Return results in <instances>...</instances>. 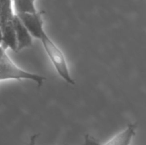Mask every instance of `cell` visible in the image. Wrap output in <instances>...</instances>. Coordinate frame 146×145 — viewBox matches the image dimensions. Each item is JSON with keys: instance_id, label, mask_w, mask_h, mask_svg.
<instances>
[{"instance_id": "obj_9", "label": "cell", "mask_w": 146, "mask_h": 145, "mask_svg": "<svg viewBox=\"0 0 146 145\" xmlns=\"http://www.w3.org/2000/svg\"><path fill=\"white\" fill-rule=\"evenodd\" d=\"M39 135V134H34L31 135L27 145H36L37 139H38Z\"/></svg>"}, {"instance_id": "obj_10", "label": "cell", "mask_w": 146, "mask_h": 145, "mask_svg": "<svg viewBox=\"0 0 146 145\" xmlns=\"http://www.w3.org/2000/svg\"><path fill=\"white\" fill-rule=\"evenodd\" d=\"M5 53H6V50L4 49L1 45H0V60L2 58V57L4 56V55Z\"/></svg>"}, {"instance_id": "obj_13", "label": "cell", "mask_w": 146, "mask_h": 145, "mask_svg": "<svg viewBox=\"0 0 146 145\" xmlns=\"http://www.w3.org/2000/svg\"><path fill=\"white\" fill-rule=\"evenodd\" d=\"M64 145H68V144H64Z\"/></svg>"}, {"instance_id": "obj_4", "label": "cell", "mask_w": 146, "mask_h": 145, "mask_svg": "<svg viewBox=\"0 0 146 145\" xmlns=\"http://www.w3.org/2000/svg\"><path fill=\"white\" fill-rule=\"evenodd\" d=\"M12 22L17 34L18 51L31 46L33 44L32 36L16 14H14Z\"/></svg>"}, {"instance_id": "obj_14", "label": "cell", "mask_w": 146, "mask_h": 145, "mask_svg": "<svg viewBox=\"0 0 146 145\" xmlns=\"http://www.w3.org/2000/svg\"><path fill=\"white\" fill-rule=\"evenodd\" d=\"M34 1H36V0H34Z\"/></svg>"}, {"instance_id": "obj_3", "label": "cell", "mask_w": 146, "mask_h": 145, "mask_svg": "<svg viewBox=\"0 0 146 145\" xmlns=\"http://www.w3.org/2000/svg\"><path fill=\"white\" fill-rule=\"evenodd\" d=\"M17 15L29 31L33 38L41 40L46 34L44 28V21L41 12L38 11L36 13L18 14Z\"/></svg>"}, {"instance_id": "obj_2", "label": "cell", "mask_w": 146, "mask_h": 145, "mask_svg": "<svg viewBox=\"0 0 146 145\" xmlns=\"http://www.w3.org/2000/svg\"><path fill=\"white\" fill-rule=\"evenodd\" d=\"M8 80H29L36 82L37 86L40 88L46 80V78L19 68L6 53L0 60V81Z\"/></svg>"}, {"instance_id": "obj_1", "label": "cell", "mask_w": 146, "mask_h": 145, "mask_svg": "<svg viewBox=\"0 0 146 145\" xmlns=\"http://www.w3.org/2000/svg\"><path fill=\"white\" fill-rule=\"evenodd\" d=\"M40 41L42 43L45 52L57 73L66 82L72 85H75L76 82L70 74L68 63L62 50H61L47 34H46Z\"/></svg>"}, {"instance_id": "obj_8", "label": "cell", "mask_w": 146, "mask_h": 145, "mask_svg": "<svg viewBox=\"0 0 146 145\" xmlns=\"http://www.w3.org/2000/svg\"><path fill=\"white\" fill-rule=\"evenodd\" d=\"M84 145H101V143L91 135L86 134L84 136Z\"/></svg>"}, {"instance_id": "obj_11", "label": "cell", "mask_w": 146, "mask_h": 145, "mask_svg": "<svg viewBox=\"0 0 146 145\" xmlns=\"http://www.w3.org/2000/svg\"><path fill=\"white\" fill-rule=\"evenodd\" d=\"M2 40H3V32L1 28L0 27V45L2 44Z\"/></svg>"}, {"instance_id": "obj_12", "label": "cell", "mask_w": 146, "mask_h": 145, "mask_svg": "<svg viewBox=\"0 0 146 145\" xmlns=\"http://www.w3.org/2000/svg\"><path fill=\"white\" fill-rule=\"evenodd\" d=\"M0 27H1V20H0Z\"/></svg>"}, {"instance_id": "obj_5", "label": "cell", "mask_w": 146, "mask_h": 145, "mask_svg": "<svg viewBox=\"0 0 146 145\" xmlns=\"http://www.w3.org/2000/svg\"><path fill=\"white\" fill-rule=\"evenodd\" d=\"M136 124L129 123L125 129L113 136L106 143H101V145H130L136 134Z\"/></svg>"}, {"instance_id": "obj_7", "label": "cell", "mask_w": 146, "mask_h": 145, "mask_svg": "<svg viewBox=\"0 0 146 145\" xmlns=\"http://www.w3.org/2000/svg\"><path fill=\"white\" fill-rule=\"evenodd\" d=\"M12 1L16 14L38 11L34 5V0H12Z\"/></svg>"}, {"instance_id": "obj_6", "label": "cell", "mask_w": 146, "mask_h": 145, "mask_svg": "<svg viewBox=\"0 0 146 145\" xmlns=\"http://www.w3.org/2000/svg\"><path fill=\"white\" fill-rule=\"evenodd\" d=\"M3 40L1 46L7 50L10 48L14 52H18V44H17V34L13 25L12 21L6 24L2 28Z\"/></svg>"}]
</instances>
